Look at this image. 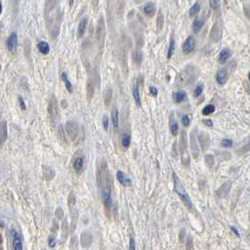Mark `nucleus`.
Listing matches in <instances>:
<instances>
[{
	"label": "nucleus",
	"mask_w": 250,
	"mask_h": 250,
	"mask_svg": "<svg viewBox=\"0 0 250 250\" xmlns=\"http://www.w3.org/2000/svg\"><path fill=\"white\" fill-rule=\"evenodd\" d=\"M173 183H174V190H175V192L178 194L179 196H180V199L182 200V201L183 202L185 207L188 210H192L193 203L191 201L190 196H189L187 191L185 190L184 186L183 185L181 180L176 175V173H173Z\"/></svg>",
	"instance_id": "1"
},
{
	"label": "nucleus",
	"mask_w": 250,
	"mask_h": 250,
	"mask_svg": "<svg viewBox=\"0 0 250 250\" xmlns=\"http://www.w3.org/2000/svg\"><path fill=\"white\" fill-rule=\"evenodd\" d=\"M96 180H97L98 186L100 188H103V186H105L107 184L113 183V180L111 178L110 172L108 170V167H107V164L104 160L100 164V166L97 169Z\"/></svg>",
	"instance_id": "2"
},
{
	"label": "nucleus",
	"mask_w": 250,
	"mask_h": 250,
	"mask_svg": "<svg viewBox=\"0 0 250 250\" xmlns=\"http://www.w3.org/2000/svg\"><path fill=\"white\" fill-rule=\"evenodd\" d=\"M111 186L112 184H107L103 187L101 196H102V201L103 204L107 212H109L111 207H112V196H111Z\"/></svg>",
	"instance_id": "3"
},
{
	"label": "nucleus",
	"mask_w": 250,
	"mask_h": 250,
	"mask_svg": "<svg viewBox=\"0 0 250 250\" xmlns=\"http://www.w3.org/2000/svg\"><path fill=\"white\" fill-rule=\"evenodd\" d=\"M48 114L51 119L52 122H55L59 115V107H58V102L55 95H53L50 98L49 103H48Z\"/></svg>",
	"instance_id": "4"
},
{
	"label": "nucleus",
	"mask_w": 250,
	"mask_h": 250,
	"mask_svg": "<svg viewBox=\"0 0 250 250\" xmlns=\"http://www.w3.org/2000/svg\"><path fill=\"white\" fill-rule=\"evenodd\" d=\"M194 80V70H190L189 68L183 70L177 77L176 83L181 86H186L191 84Z\"/></svg>",
	"instance_id": "5"
},
{
	"label": "nucleus",
	"mask_w": 250,
	"mask_h": 250,
	"mask_svg": "<svg viewBox=\"0 0 250 250\" xmlns=\"http://www.w3.org/2000/svg\"><path fill=\"white\" fill-rule=\"evenodd\" d=\"M180 151L182 154V162L184 166L189 165V156L187 152V135L184 131L182 132V136L180 139Z\"/></svg>",
	"instance_id": "6"
},
{
	"label": "nucleus",
	"mask_w": 250,
	"mask_h": 250,
	"mask_svg": "<svg viewBox=\"0 0 250 250\" xmlns=\"http://www.w3.org/2000/svg\"><path fill=\"white\" fill-rule=\"evenodd\" d=\"M65 131H66L67 135H69V137L71 140H75L78 137V135H79L80 128H79V125L75 121L69 120V121L66 122Z\"/></svg>",
	"instance_id": "7"
},
{
	"label": "nucleus",
	"mask_w": 250,
	"mask_h": 250,
	"mask_svg": "<svg viewBox=\"0 0 250 250\" xmlns=\"http://www.w3.org/2000/svg\"><path fill=\"white\" fill-rule=\"evenodd\" d=\"M190 148L192 151V155L195 159L199 158L200 156V147H199V143L198 139H196L195 130H193L190 134Z\"/></svg>",
	"instance_id": "8"
},
{
	"label": "nucleus",
	"mask_w": 250,
	"mask_h": 250,
	"mask_svg": "<svg viewBox=\"0 0 250 250\" xmlns=\"http://www.w3.org/2000/svg\"><path fill=\"white\" fill-rule=\"evenodd\" d=\"M17 46H18V36L16 32H12L7 40V47L8 50L12 53L15 54L16 50H17Z\"/></svg>",
	"instance_id": "9"
},
{
	"label": "nucleus",
	"mask_w": 250,
	"mask_h": 250,
	"mask_svg": "<svg viewBox=\"0 0 250 250\" xmlns=\"http://www.w3.org/2000/svg\"><path fill=\"white\" fill-rule=\"evenodd\" d=\"M10 234L12 237V248L15 250H22L23 249V243L21 239V235L18 232L12 228L10 230Z\"/></svg>",
	"instance_id": "10"
},
{
	"label": "nucleus",
	"mask_w": 250,
	"mask_h": 250,
	"mask_svg": "<svg viewBox=\"0 0 250 250\" xmlns=\"http://www.w3.org/2000/svg\"><path fill=\"white\" fill-rule=\"evenodd\" d=\"M80 241H81L82 246L85 248H87L88 246L91 245L92 241H93V237H92L91 233H89L88 231H83L81 233Z\"/></svg>",
	"instance_id": "11"
},
{
	"label": "nucleus",
	"mask_w": 250,
	"mask_h": 250,
	"mask_svg": "<svg viewBox=\"0 0 250 250\" xmlns=\"http://www.w3.org/2000/svg\"><path fill=\"white\" fill-rule=\"evenodd\" d=\"M84 165H85V157L83 154H79V155H76L75 158L74 159V162H73V167H74V169L76 171V172H81L84 168Z\"/></svg>",
	"instance_id": "12"
},
{
	"label": "nucleus",
	"mask_w": 250,
	"mask_h": 250,
	"mask_svg": "<svg viewBox=\"0 0 250 250\" xmlns=\"http://www.w3.org/2000/svg\"><path fill=\"white\" fill-rule=\"evenodd\" d=\"M116 177H117V180L119 181V183L123 185V186H130L132 184V180L131 179L125 174L124 172L119 170L117 171V174H116Z\"/></svg>",
	"instance_id": "13"
},
{
	"label": "nucleus",
	"mask_w": 250,
	"mask_h": 250,
	"mask_svg": "<svg viewBox=\"0 0 250 250\" xmlns=\"http://www.w3.org/2000/svg\"><path fill=\"white\" fill-rule=\"evenodd\" d=\"M42 176L45 181L51 182L56 176V171L48 166H42Z\"/></svg>",
	"instance_id": "14"
},
{
	"label": "nucleus",
	"mask_w": 250,
	"mask_h": 250,
	"mask_svg": "<svg viewBox=\"0 0 250 250\" xmlns=\"http://www.w3.org/2000/svg\"><path fill=\"white\" fill-rule=\"evenodd\" d=\"M94 91H95L94 84L91 79H88L86 85V95H87V100L88 103H91V101L92 100L94 96Z\"/></svg>",
	"instance_id": "15"
},
{
	"label": "nucleus",
	"mask_w": 250,
	"mask_h": 250,
	"mask_svg": "<svg viewBox=\"0 0 250 250\" xmlns=\"http://www.w3.org/2000/svg\"><path fill=\"white\" fill-rule=\"evenodd\" d=\"M194 47H195V40L192 36H189L183 45V52L185 55H187V54H190L194 50Z\"/></svg>",
	"instance_id": "16"
},
{
	"label": "nucleus",
	"mask_w": 250,
	"mask_h": 250,
	"mask_svg": "<svg viewBox=\"0 0 250 250\" xmlns=\"http://www.w3.org/2000/svg\"><path fill=\"white\" fill-rule=\"evenodd\" d=\"M0 136H1V144L3 145L5 141L8 138V124L6 120L1 121V125H0Z\"/></svg>",
	"instance_id": "17"
},
{
	"label": "nucleus",
	"mask_w": 250,
	"mask_h": 250,
	"mask_svg": "<svg viewBox=\"0 0 250 250\" xmlns=\"http://www.w3.org/2000/svg\"><path fill=\"white\" fill-rule=\"evenodd\" d=\"M169 130L172 135H177L178 131H179V125L177 120L174 118V115L171 114L169 118Z\"/></svg>",
	"instance_id": "18"
},
{
	"label": "nucleus",
	"mask_w": 250,
	"mask_h": 250,
	"mask_svg": "<svg viewBox=\"0 0 250 250\" xmlns=\"http://www.w3.org/2000/svg\"><path fill=\"white\" fill-rule=\"evenodd\" d=\"M228 80V73L225 69L220 70L216 74V81L219 85H225Z\"/></svg>",
	"instance_id": "19"
},
{
	"label": "nucleus",
	"mask_w": 250,
	"mask_h": 250,
	"mask_svg": "<svg viewBox=\"0 0 250 250\" xmlns=\"http://www.w3.org/2000/svg\"><path fill=\"white\" fill-rule=\"evenodd\" d=\"M133 97H134V100L135 102V104L137 106H141V98H140V92H139V87H138V82H136L134 85Z\"/></svg>",
	"instance_id": "20"
},
{
	"label": "nucleus",
	"mask_w": 250,
	"mask_h": 250,
	"mask_svg": "<svg viewBox=\"0 0 250 250\" xmlns=\"http://www.w3.org/2000/svg\"><path fill=\"white\" fill-rule=\"evenodd\" d=\"M87 18H84L82 19L78 25V29H77V35H78V38H81L82 36L85 34L86 32V29H87Z\"/></svg>",
	"instance_id": "21"
},
{
	"label": "nucleus",
	"mask_w": 250,
	"mask_h": 250,
	"mask_svg": "<svg viewBox=\"0 0 250 250\" xmlns=\"http://www.w3.org/2000/svg\"><path fill=\"white\" fill-rule=\"evenodd\" d=\"M229 56H230V51L228 48H224L221 50L220 54H219V62L224 64L227 62V60L229 58Z\"/></svg>",
	"instance_id": "22"
},
{
	"label": "nucleus",
	"mask_w": 250,
	"mask_h": 250,
	"mask_svg": "<svg viewBox=\"0 0 250 250\" xmlns=\"http://www.w3.org/2000/svg\"><path fill=\"white\" fill-rule=\"evenodd\" d=\"M111 119H112L113 127L117 131L119 128V112H118V109L116 108V107H114L111 111Z\"/></svg>",
	"instance_id": "23"
},
{
	"label": "nucleus",
	"mask_w": 250,
	"mask_h": 250,
	"mask_svg": "<svg viewBox=\"0 0 250 250\" xmlns=\"http://www.w3.org/2000/svg\"><path fill=\"white\" fill-rule=\"evenodd\" d=\"M199 140H200V143L201 147L203 148V150H206L209 146V143H210L209 135L207 134L201 133L199 136Z\"/></svg>",
	"instance_id": "24"
},
{
	"label": "nucleus",
	"mask_w": 250,
	"mask_h": 250,
	"mask_svg": "<svg viewBox=\"0 0 250 250\" xmlns=\"http://www.w3.org/2000/svg\"><path fill=\"white\" fill-rule=\"evenodd\" d=\"M112 96H113V92H112V89L111 88H107L105 92H104V95H103V102H104V104L105 106L108 107L111 103V101H112Z\"/></svg>",
	"instance_id": "25"
},
{
	"label": "nucleus",
	"mask_w": 250,
	"mask_h": 250,
	"mask_svg": "<svg viewBox=\"0 0 250 250\" xmlns=\"http://www.w3.org/2000/svg\"><path fill=\"white\" fill-rule=\"evenodd\" d=\"M143 10H144V12H145L147 15L152 16V15L155 13V11H156V7H155V5H154L152 2H149V3H147V4L144 6Z\"/></svg>",
	"instance_id": "26"
},
{
	"label": "nucleus",
	"mask_w": 250,
	"mask_h": 250,
	"mask_svg": "<svg viewBox=\"0 0 250 250\" xmlns=\"http://www.w3.org/2000/svg\"><path fill=\"white\" fill-rule=\"evenodd\" d=\"M103 37H104V33H103V26H102V24L99 25L97 31H96V40L97 42L100 43L101 46H103Z\"/></svg>",
	"instance_id": "27"
},
{
	"label": "nucleus",
	"mask_w": 250,
	"mask_h": 250,
	"mask_svg": "<svg viewBox=\"0 0 250 250\" xmlns=\"http://www.w3.org/2000/svg\"><path fill=\"white\" fill-rule=\"evenodd\" d=\"M38 49L42 54V55H48L50 52L49 44L46 42H40L38 43Z\"/></svg>",
	"instance_id": "28"
},
{
	"label": "nucleus",
	"mask_w": 250,
	"mask_h": 250,
	"mask_svg": "<svg viewBox=\"0 0 250 250\" xmlns=\"http://www.w3.org/2000/svg\"><path fill=\"white\" fill-rule=\"evenodd\" d=\"M204 25V21L202 18H196V19L195 20L194 24H193V30L195 33H198L200 32V30L202 28Z\"/></svg>",
	"instance_id": "29"
},
{
	"label": "nucleus",
	"mask_w": 250,
	"mask_h": 250,
	"mask_svg": "<svg viewBox=\"0 0 250 250\" xmlns=\"http://www.w3.org/2000/svg\"><path fill=\"white\" fill-rule=\"evenodd\" d=\"M121 145L124 149H128L131 145V135L128 134H123L121 136Z\"/></svg>",
	"instance_id": "30"
},
{
	"label": "nucleus",
	"mask_w": 250,
	"mask_h": 250,
	"mask_svg": "<svg viewBox=\"0 0 250 250\" xmlns=\"http://www.w3.org/2000/svg\"><path fill=\"white\" fill-rule=\"evenodd\" d=\"M61 79H62V81L65 83V87H66V89H67V91L70 92V93L73 92V85H71V83L70 80L68 79V76H67V75H66L65 73L61 74Z\"/></svg>",
	"instance_id": "31"
},
{
	"label": "nucleus",
	"mask_w": 250,
	"mask_h": 250,
	"mask_svg": "<svg viewBox=\"0 0 250 250\" xmlns=\"http://www.w3.org/2000/svg\"><path fill=\"white\" fill-rule=\"evenodd\" d=\"M186 99V93L183 91H180L175 93V101L176 103H182Z\"/></svg>",
	"instance_id": "32"
},
{
	"label": "nucleus",
	"mask_w": 250,
	"mask_h": 250,
	"mask_svg": "<svg viewBox=\"0 0 250 250\" xmlns=\"http://www.w3.org/2000/svg\"><path fill=\"white\" fill-rule=\"evenodd\" d=\"M214 111H216V106H214L213 104H208V105H206L204 108H203L202 114L204 116H208L210 114H212Z\"/></svg>",
	"instance_id": "33"
},
{
	"label": "nucleus",
	"mask_w": 250,
	"mask_h": 250,
	"mask_svg": "<svg viewBox=\"0 0 250 250\" xmlns=\"http://www.w3.org/2000/svg\"><path fill=\"white\" fill-rule=\"evenodd\" d=\"M200 4H199V3H195V4H194L192 7H191L190 10H189V14H190V16H191V17L196 16V14H198V13L200 12Z\"/></svg>",
	"instance_id": "34"
},
{
	"label": "nucleus",
	"mask_w": 250,
	"mask_h": 250,
	"mask_svg": "<svg viewBox=\"0 0 250 250\" xmlns=\"http://www.w3.org/2000/svg\"><path fill=\"white\" fill-rule=\"evenodd\" d=\"M71 218H73V221H71V231L75 230V227H76V222H77V218H78V213L77 211H73V213H71Z\"/></svg>",
	"instance_id": "35"
},
{
	"label": "nucleus",
	"mask_w": 250,
	"mask_h": 250,
	"mask_svg": "<svg viewBox=\"0 0 250 250\" xmlns=\"http://www.w3.org/2000/svg\"><path fill=\"white\" fill-rule=\"evenodd\" d=\"M134 60L136 64H140L143 60V53L141 51H135L134 54Z\"/></svg>",
	"instance_id": "36"
},
{
	"label": "nucleus",
	"mask_w": 250,
	"mask_h": 250,
	"mask_svg": "<svg viewBox=\"0 0 250 250\" xmlns=\"http://www.w3.org/2000/svg\"><path fill=\"white\" fill-rule=\"evenodd\" d=\"M175 51V41L174 39H171L170 43H169V47H168V51H167V58H171L172 55L174 54Z\"/></svg>",
	"instance_id": "37"
},
{
	"label": "nucleus",
	"mask_w": 250,
	"mask_h": 250,
	"mask_svg": "<svg viewBox=\"0 0 250 250\" xmlns=\"http://www.w3.org/2000/svg\"><path fill=\"white\" fill-rule=\"evenodd\" d=\"M47 243H48L49 247L54 248V247H55V246L57 245V237H56L55 235H50V236L48 237Z\"/></svg>",
	"instance_id": "38"
},
{
	"label": "nucleus",
	"mask_w": 250,
	"mask_h": 250,
	"mask_svg": "<svg viewBox=\"0 0 250 250\" xmlns=\"http://www.w3.org/2000/svg\"><path fill=\"white\" fill-rule=\"evenodd\" d=\"M75 202H76V200H75V196L74 192H71L70 195H69V199H68V204H69L70 208L74 207V206L75 205Z\"/></svg>",
	"instance_id": "39"
},
{
	"label": "nucleus",
	"mask_w": 250,
	"mask_h": 250,
	"mask_svg": "<svg viewBox=\"0 0 250 250\" xmlns=\"http://www.w3.org/2000/svg\"><path fill=\"white\" fill-rule=\"evenodd\" d=\"M102 123H103V126L104 131L108 130V127H109V119H108V117H107V115H103V117H102Z\"/></svg>",
	"instance_id": "40"
},
{
	"label": "nucleus",
	"mask_w": 250,
	"mask_h": 250,
	"mask_svg": "<svg viewBox=\"0 0 250 250\" xmlns=\"http://www.w3.org/2000/svg\"><path fill=\"white\" fill-rule=\"evenodd\" d=\"M163 26H164V18L162 13L159 12V16L157 17V29L160 31L163 28Z\"/></svg>",
	"instance_id": "41"
},
{
	"label": "nucleus",
	"mask_w": 250,
	"mask_h": 250,
	"mask_svg": "<svg viewBox=\"0 0 250 250\" xmlns=\"http://www.w3.org/2000/svg\"><path fill=\"white\" fill-rule=\"evenodd\" d=\"M61 228H62V237H63V239H65L67 237L68 233H69V229H68L69 228H68V223H67V220L66 219L63 221Z\"/></svg>",
	"instance_id": "42"
},
{
	"label": "nucleus",
	"mask_w": 250,
	"mask_h": 250,
	"mask_svg": "<svg viewBox=\"0 0 250 250\" xmlns=\"http://www.w3.org/2000/svg\"><path fill=\"white\" fill-rule=\"evenodd\" d=\"M203 92V85L202 84H199L198 86L196 87L195 91H194V96L195 97H199L201 95V93Z\"/></svg>",
	"instance_id": "43"
},
{
	"label": "nucleus",
	"mask_w": 250,
	"mask_h": 250,
	"mask_svg": "<svg viewBox=\"0 0 250 250\" xmlns=\"http://www.w3.org/2000/svg\"><path fill=\"white\" fill-rule=\"evenodd\" d=\"M55 213H56V217H57V219H58V220L63 219V217H64V211H63V209H62L61 207L57 208Z\"/></svg>",
	"instance_id": "44"
},
{
	"label": "nucleus",
	"mask_w": 250,
	"mask_h": 250,
	"mask_svg": "<svg viewBox=\"0 0 250 250\" xmlns=\"http://www.w3.org/2000/svg\"><path fill=\"white\" fill-rule=\"evenodd\" d=\"M221 146L224 148H230V147H232V141L230 139L225 138L221 141Z\"/></svg>",
	"instance_id": "45"
},
{
	"label": "nucleus",
	"mask_w": 250,
	"mask_h": 250,
	"mask_svg": "<svg viewBox=\"0 0 250 250\" xmlns=\"http://www.w3.org/2000/svg\"><path fill=\"white\" fill-rule=\"evenodd\" d=\"M182 122L183 124L184 127H188L189 124H190V119L187 115H183L182 117Z\"/></svg>",
	"instance_id": "46"
},
{
	"label": "nucleus",
	"mask_w": 250,
	"mask_h": 250,
	"mask_svg": "<svg viewBox=\"0 0 250 250\" xmlns=\"http://www.w3.org/2000/svg\"><path fill=\"white\" fill-rule=\"evenodd\" d=\"M18 102H19L20 108H21L22 110H26V103H25V101H24L23 97H21V96L18 97Z\"/></svg>",
	"instance_id": "47"
},
{
	"label": "nucleus",
	"mask_w": 250,
	"mask_h": 250,
	"mask_svg": "<svg viewBox=\"0 0 250 250\" xmlns=\"http://www.w3.org/2000/svg\"><path fill=\"white\" fill-rule=\"evenodd\" d=\"M64 132H65V131L63 130L62 126H60V127H59V139H60L61 141H63V142H67Z\"/></svg>",
	"instance_id": "48"
},
{
	"label": "nucleus",
	"mask_w": 250,
	"mask_h": 250,
	"mask_svg": "<svg viewBox=\"0 0 250 250\" xmlns=\"http://www.w3.org/2000/svg\"><path fill=\"white\" fill-rule=\"evenodd\" d=\"M150 93H151V95H152V96H154V97H156L157 95H158V91H157V88L156 87H150Z\"/></svg>",
	"instance_id": "49"
},
{
	"label": "nucleus",
	"mask_w": 250,
	"mask_h": 250,
	"mask_svg": "<svg viewBox=\"0 0 250 250\" xmlns=\"http://www.w3.org/2000/svg\"><path fill=\"white\" fill-rule=\"evenodd\" d=\"M129 249L130 250H135V239L133 237L130 238V245H129Z\"/></svg>",
	"instance_id": "50"
},
{
	"label": "nucleus",
	"mask_w": 250,
	"mask_h": 250,
	"mask_svg": "<svg viewBox=\"0 0 250 250\" xmlns=\"http://www.w3.org/2000/svg\"><path fill=\"white\" fill-rule=\"evenodd\" d=\"M209 2H210L211 8H212V9H216L217 8V5H218L217 0H209Z\"/></svg>",
	"instance_id": "51"
},
{
	"label": "nucleus",
	"mask_w": 250,
	"mask_h": 250,
	"mask_svg": "<svg viewBox=\"0 0 250 250\" xmlns=\"http://www.w3.org/2000/svg\"><path fill=\"white\" fill-rule=\"evenodd\" d=\"M203 123H205V125H207V126H209V127L212 126V121L211 119H204Z\"/></svg>",
	"instance_id": "52"
},
{
	"label": "nucleus",
	"mask_w": 250,
	"mask_h": 250,
	"mask_svg": "<svg viewBox=\"0 0 250 250\" xmlns=\"http://www.w3.org/2000/svg\"><path fill=\"white\" fill-rule=\"evenodd\" d=\"M230 228H231V230L233 231L234 233L236 234V236H240V233H239V232H238V230H237V228H234V227H231Z\"/></svg>",
	"instance_id": "53"
},
{
	"label": "nucleus",
	"mask_w": 250,
	"mask_h": 250,
	"mask_svg": "<svg viewBox=\"0 0 250 250\" xmlns=\"http://www.w3.org/2000/svg\"><path fill=\"white\" fill-rule=\"evenodd\" d=\"M61 106H62V108H66V107L68 106V103H65V100H62L61 101Z\"/></svg>",
	"instance_id": "54"
},
{
	"label": "nucleus",
	"mask_w": 250,
	"mask_h": 250,
	"mask_svg": "<svg viewBox=\"0 0 250 250\" xmlns=\"http://www.w3.org/2000/svg\"><path fill=\"white\" fill-rule=\"evenodd\" d=\"M248 78H249V80H250V73H249V75H248Z\"/></svg>",
	"instance_id": "55"
}]
</instances>
